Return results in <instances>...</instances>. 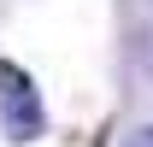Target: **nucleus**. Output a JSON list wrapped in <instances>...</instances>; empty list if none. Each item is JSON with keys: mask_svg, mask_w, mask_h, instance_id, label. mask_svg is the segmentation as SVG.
I'll return each instance as SVG.
<instances>
[{"mask_svg": "<svg viewBox=\"0 0 153 147\" xmlns=\"http://www.w3.org/2000/svg\"><path fill=\"white\" fill-rule=\"evenodd\" d=\"M0 129H6V141H36L47 129L36 76L24 65H12V59H0Z\"/></svg>", "mask_w": 153, "mask_h": 147, "instance_id": "nucleus-1", "label": "nucleus"}, {"mask_svg": "<svg viewBox=\"0 0 153 147\" xmlns=\"http://www.w3.org/2000/svg\"><path fill=\"white\" fill-rule=\"evenodd\" d=\"M130 59H135V65H141V71L153 76V24H147V30H141V36L130 41Z\"/></svg>", "mask_w": 153, "mask_h": 147, "instance_id": "nucleus-2", "label": "nucleus"}, {"mask_svg": "<svg viewBox=\"0 0 153 147\" xmlns=\"http://www.w3.org/2000/svg\"><path fill=\"white\" fill-rule=\"evenodd\" d=\"M124 147H153V124H141V129H135V135H130Z\"/></svg>", "mask_w": 153, "mask_h": 147, "instance_id": "nucleus-3", "label": "nucleus"}]
</instances>
